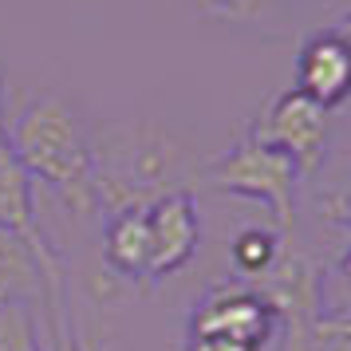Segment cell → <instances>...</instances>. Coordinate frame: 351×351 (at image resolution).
Listing matches in <instances>:
<instances>
[{
	"label": "cell",
	"mask_w": 351,
	"mask_h": 351,
	"mask_svg": "<svg viewBox=\"0 0 351 351\" xmlns=\"http://www.w3.org/2000/svg\"><path fill=\"white\" fill-rule=\"evenodd\" d=\"M186 332L193 335H225L245 348L265 351L280 332V319L256 288H209L202 300L193 304Z\"/></svg>",
	"instance_id": "5b68a950"
},
{
	"label": "cell",
	"mask_w": 351,
	"mask_h": 351,
	"mask_svg": "<svg viewBox=\"0 0 351 351\" xmlns=\"http://www.w3.org/2000/svg\"><path fill=\"white\" fill-rule=\"evenodd\" d=\"M146 229H150V280L182 272L202 245V209L193 202V193L174 190L150 202Z\"/></svg>",
	"instance_id": "52a82bcc"
},
{
	"label": "cell",
	"mask_w": 351,
	"mask_h": 351,
	"mask_svg": "<svg viewBox=\"0 0 351 351\" xmlns=\"http://www.w3.org/2000/svg\"><path fill=\"white\" fill-rule=\"evenodd\" d=\"M332 28H335V32H339V36H343L348 44H351V12H348V16H339V20H335V24H332Z\"/></svg>",
	"instance_id": "2e32d148"
},
{
	"label": "cell",
	"mask_w": 351,
	"mask_h": 351,
	"mask_svg": "<svg viewBox=\"0 0 351 351\" xmlns=\"http://www.w3.org/2000/svg\"><path fill=\"white\" fill-rule=\"evenodd\" d=\"M280 332L285 351H351V312H316Z\"/></svg>",
	"instance_id": "8fae6325"
},
{
	"label": "cell",
	"mask_w": 351,
	"mask_h": 351,
	"mask_svg": "<svg viewBox=\"0 0 351 351\" xmlns=\"http://www.w3.org/2000/svg\"><path fill=\"white\" fill-rule=\"evenodd\" d=\"M339 272H343V280L351 285V245H348V253H343V265H339Z\"/></svg>",
	"instance_id": "e0dca14e"
},
{
	"label": "cell",
	"mask_w": 351,
	"mask_h": 351,
	"mask_svg": "<svg viewBox=\"0 0 351 351\" xmlns=\"http://www.w3.org/2000/svg\"><path fill=\"white\" fill-rule=\"evenodd\" d=\"M186 351H256V348H245V343L225 339V335H193V332H186Z\"/></svg>",
	"instance_id": "9a60e30c"
},
{
	"label": "cell",
	"mask_w": 351,
	"mask_h": 351,
	"mask_svg": "<svg viewBox=\"0 0 351 351\" xmlns=\"http://www.w3.org/2000/svg\"><path fill=\"white\" fill-rule=\"evenodd\" d=\"M103 253L119 276L127 280H150V229L146 209H119L107 217L103 229Z\"/></svg>",
	"instance_id": "9c48e42d"
},
{
	"label": "cell",
	"mask_w": 351,
	"mask_h": 351,
	"mask_svg": "<svg viewBox=\"0 0 351 351\" xmlns=\"http://www.w3.org/2000/svg\"><path fill=\"white\" fill-rule=\"evenodd\" d=\"M319 213H324L332 225H348V229H351V186L328 193V197L319 202Z\"/></svg>",
	"instance_id": "5bb4252c"
},
{
	"label": "cell",
	"mask_w": 351,
	"mask_h": 351,
	"mask_svg": "<svg viewBox=\"0 0 351 351\" xmlns=\"http://www.w3.org/2000/svg\"><path fill=\"white\" fill-rule=\"evenodd\" d=\"M300 95L335 111L351 99V44L335 28H319L296 51V83Z\"/></svg>",
	"instance_id": "ba28073f"
},
{
	"label": "cell",
	"mask_w": 351,
	"mask_h": 351,
	"mask_svg": "<svg viewBox=\"0 0 351 351\" xmlns=\"http://www.w3.org/2000/svg\"><path fill=\"white\" fill-rule=\"evenodd\" d=\"M95 150V190L99 213L119 209H146L162 193L186 190L182 186V154L162 130L146 123H123L91 134Z\"/></svg>",
	"instance_id": "7a4b0ae2"
},
{
	"label": "cell",
	"mask_w": 351,
	"mask_h": 351,
	"mask_svg": "<svg viewBox=\"0 0 351 351\" xmlns=\"http://www.w3.org/2000/svg\"><path fill=\"white\" fill-rule=\"evenodd\" d=\"M197 8L209 20L241 24V28L288 32V24H296V4L292 0H197Z\"/></svg>",
	"instance_id": "30bf717a"
},
{
	"label": "cell",
	"mask_w": 351,
	"mask_h": 351,
	"mask_svg": "<svg viewBox=\"0 0 351 351\" xmlns=\"http://www.w3.org/2000/svg\"><path fill=\"white\" fill-rule=\"evenodd\" d=\"M12 154L32 178V186H48L75 217H99L95 190V150L91 134L80 123L75 107L56 91L36 95L8 127Z\"/></svg>",
	"instance_id": "6da1fadb"
},
{
	"label": "cell",
	"mask_w": 351,
	"mask_h": 351,
	"mask_svg": "<svg viewBox=\"0 0 351 351\" xmlns=\"http://www.w3.org/2000/svg\"><path fill=\"white\" fill-rule=\"evenodd\" d=\"M280 249H285L280 233L253 225V229L237 233V241H233V265H237L241 272H249V276H265V272L276 265Z\"/></svg>",
	"instance_id": "7c38bea8"
},
{
	"label": "cell",
	"mask_w": 351,
	"mask_h": 351,
	"mask_svg": "<svg viewBox=\"0 0 351 351\" xmlns=\"http://www.w3.org/2000/svg\"><path fill=\"white\" fill-rule=\"evenodd\" d=\"M0 229L20 237L36 253V261L51 272H64L60 253L48 245L44 229L36 221V186L24 174V166L12 154V138H8V83H4V67H0Z\"/></svg>",
	"instance_id": "8992f818"
},
{
	"label": "cell",
	"mask_w": 351,
	"mask_h": 351,
	"mask_svg": "<svg viewBox=\"0 0 351 351\" xmlns=\"http://www.w3.org/2000/svg\"><path fill=\"white\" fill-rule=\"evenodd\" d=\"M328 114L332 111H324L296 87H288V91L269 99V107L261 111L249 134L256 143L285 150L304 174H312L324 158V146H328Z\"/></svg>",
	"instance_id": "277c9868"
},
{
	"label": "cell",
	"mask_w": 351,
	"mask_h": 351,
	"mask_svg": "<svg viewBox=\"0 0 351 351\" xmlns=\"http://www.w3.org/2000/svg\"><path fill=\"white\" fill-rule=\"evenodd\" d=\"M0 351H48L32 308H0Z\"/></svg>",
	"instance_id": "4fadbf2b"
},
{
	"label": "cell",
	"mask_w": 351,
	"mask_h": 351,
	"mask_svg": "<svg viewBox=\"0 0 351 351\" xmlns=\"http://www.w3.org/2000/svg\"><path fill=\"white\" fill-rule=\"evenodd\" d=\"M213 190L221 193H237V197H249V202H261L269 209L280 233L292 229V217H296V186H300L304 170L288 158L285 150L276 146L256 143L253 134H245L233 150H225L221 158H213L202 170Z\"/></svg>",
	"instance_id": "3957f363"
}]
</instances>
